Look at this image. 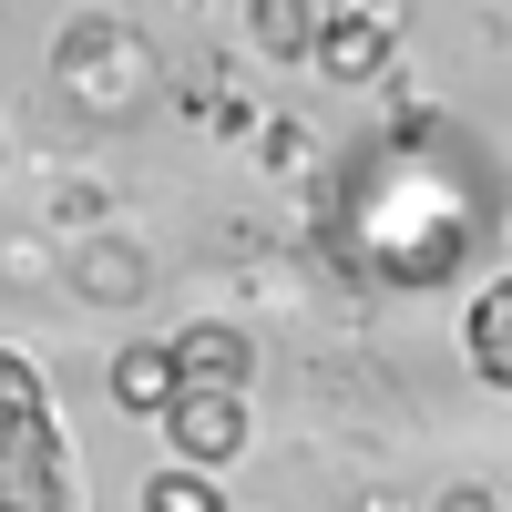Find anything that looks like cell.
<instances>
[{
	"label": "cell",
	"mask_w": 512,
	"mask_h": 512,
	"mask_svg": "<svg viewBox=\"0 0 512 512\" xmlns=\"http://www.w3.org/2000/svg\"><path fill=\"white\" fill-rule=\"evenodd\" d=\"M175 369H185V390H246L256 349H246V328H226V318H195V328L175 338Z\"/></svg>",
	"instance_id": "5b68a950"
},
{
	"label": "cell",
	"mask_w": 512,
	"mask_h": 512,
	"mask_svg": "<svg viewBox=\"0 0 512 512\" xmlns=\"http://www.w3.org/2000/svg\"><path fill=\"white\" fill-rule=\"evenodd\" d=\"M390 41H400V21L390 11H318V72L328 82H369L379 62H390Z\"/></svg>",
	"instance_id": "277c9868"
},
{
	"label": "cell",
	"mask_w": 512,
	"mask_h": 512,
	"mask_svg": "<svg viewBox=\"0 0 512 512\" xmlns=\"http://www.w3.org/2000/svg\"><path fill=\"white\" fill-rule=\"evenodd\" d=\"M246 21H256V52L267 62H308L318 52V0H246Z\"/></svg>",
	"instance_id": "ba28073f"
},
{
	"label": "cell",
	"mask_w": 512,
	"mask_h": 512,
	"mask_svg": "<svg viewBox=\"0 0 512 512\" xmlns=\"http://www.w3.org/2000/svg\"><path fill=\"white\" fill-rule=\"evenodd\" d=\"M492 512H512V492H502V502H492Z\"/></svg>",
	"instance_id": "30bf717a"
},
{
	"label": "cell",
	"mask_w": 512,
	"mask_h": 512,
	"mask_svg": "<svg viewBox=\"0 0 512 512\" xmlns=\"http://www.w3.org/2000/svg\"><path fill=\"white\" fill-rule=\"evenodd\" d=\"M0 512H82L62 410L21 349H0Z\"/></svg>",
	"instance_id": "6da1fadb"
},
{
	"label": "cell",
	"mask_w": 512,
	"mask_h": 512,
	"mask_svg": "<svg viewBox=\"0 0 512 512\" xmlns=\"http://www.w3.org/2000/svg\"><path fill=\"white\" fill-rule=\"evenodd\" d=\"M461 349H472V369L492 379V390H512V277H492L472 297V318H461Z\"/></svg>",
	"instance_id": "52a82bcc"
},
{
	"label": "cell",
	"mask_w": 512,
	"mask_h": 512,
	"mask_svg": "<svg viewBox=\"0 0 512 512\" xmlns=\"http://www.w3.org/2000/svg\"><path fill=\"white\" fill-rule=\"evenodd\" d=\"M175 390H185V369H175V338H164V349H154V338H134V349H113V400L123 410H175Z\"/></svg>",
	"instance_id": "8992f818"
},
{
	"label": "cell",
	"mask_w": 512,
	"mask_h": 512,
	"mask_svg": "<svg viewBox=\"0 0 512 512\" xmlns=\"http://www.w3.org/2000/svg\"><path fill=\"white\" fill-rule=\"evenodd\" d=\"M164 441H175L185 472H226V461L246 451V390H175Z\"/></svg>",
	"instance_id": "3957f363"
},
{
	"label": "cell",
	"mask_w": 512,
	"mask_h": 512,
	"mask_svg": "<svg viewBox=\"0 0 512 512\" xmlns=\"http://www.w3.org/2000/svg\"><path fill=\"white\" fill-rule=\"evenodd\" d=\"M52 82H62V103L113 123V113H134L154 93V52H144V31L123 11H72L62 41H52Z\"/></svg>",
	"instance_id": "7a4b0ae2"
},
{
	"label": "cell",
	"mask_w": 512,
	"mask_h": 512,
	"mask_svg": "<svg viewBox=\"0 0 512 512\" xmlns=\"http://www.w3.org/2000/svg\"><path fill=\"white\" fill-rule=\"evenodd\" d=\"M144 512H226V492H216V472H185L175 461V472L144 482Z\"/></svg>",
	"instance_id": "9c48e42d"
}]
</instances>
